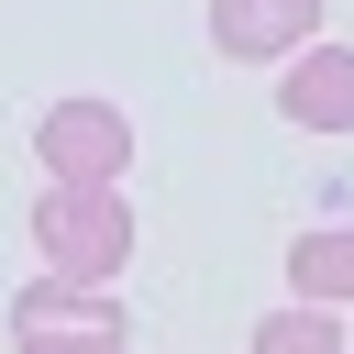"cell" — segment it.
<instances>
[{"mask_svg":"<svg viewBox=\"0 0 354 354\" xmlns=\"http://www.w3.org/2000/svg\"><path fill=\"white\" fill-rule=\"evenodd\" d=\"M321 33V0H210V44L266 66V55H299Z\"/></svg>","mask_w":354,"mask_h":354,"instance_id":"cell-5","label":"cell"},{"mask_svg":"<svg viewBox=\"0 0 354 354\" xmlns=\"http://www.w3.org/2000/svg\"><path fill=\"white\" fill-rule=\"evenodd\" d=\"M277 111L299 133H354V44H299L277 77Z\"/></svg>","mask_w":354,"mask_h":354,"instance_id":"cell-4","label":"cell"},{"mask_svg":"<svg viewBox=\"0 0 354 354\" xmlns=\"http://www.w3.org/2000/svg\"><path fill=\"white\" fill-rule=\"evenodd\" d=\"M33 254H44V277L111 288V266L133 254V210H122V188H44V199H33Z\"/></svg>","mask_w":354,"mask_h":354,"instance_id":"cell-1","label":"cell"},{"mask_svg":"<svg viewBox=\"0 0 354 354\" xmlns=\"http://www.w3.org/2000/svg\"><path fill=\"white\" fill-rule=\"evenodd\" d=\"M11 332H22V354H88V343H122V310H111V288L33 277L11 299Z\"/></svg>","mask_w":354,"mask_h":354,"instance_id":"cell-3","label":"cell"},{"mask_svg":"<svg viewBox=\"0 0 354 354\" xmlns=\"http://www.w3.org/2000/svg\"><path fill=\"white\" fill-rule=\"evenodd\" d=\"M88 354H122V343H88Z\"/></svg>","mask_w":354,"mask_h":354,"instance_id":"cell-8","label":"cell"},{"mask_svg":"<svg viewBox=\"0 0 354 354\" xmlns=\"http://www.w3.org/2000/svg\"><path fill=\"white\" fill-rule=\"evenodd\" d=\"M33 155H44L55 188H111V177L133 166V122H122L111 100H55V111L33 122Z\"/></svg>","mask_w":354,"mask_h":354,"instance_id":"cell-2","label":"cell"},{"mask_svg":"<svg viewBox=\"0 0 354 354\" xmlns=\"http://www.w3.org/2000/svg\"><path fill=\"white\" fill-rule=\"evenodd\" d=\"M288 288H299V310H343L354 299V221H310L288 243Z\"/></svg>","mask_w":354,"mask_h":354,"instance_id":"cell-6","label":"cell"},{"mask_svg":"<svg viewBox=\"0 0 354 354\" xmlns=\"http://www.w3.org/2000/svg\"><path fill=\"white\" fill-rule=\"evenodd\" d=\"M254 354H343V332H332V310H277V321H254Z\"/></svg>","mask_w":354,"mask_h":354,"instance_id":"cell-7","label":"cell"}]
</instances>
